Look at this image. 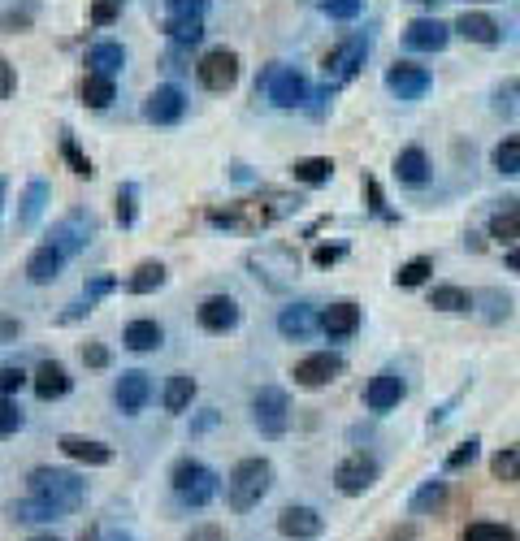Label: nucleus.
<instances>
[{"mask_svg":"<svg viewBox=\"0 0 520 541\" xmlns=\"http://www.w3.org/2000/svg\"><path fill=\"white\" fill-rule=\"evenodd\" d=\"M295 208H299L295 195L269 191L265 204L247 200V204H230V208H208V221H213V226H226V230H265V226H273V221L291 217Z\"/></svg>","mask_w":520,"mask_h":541,"instance_id":"obj_1","label":"nucleus"},{"mask_svg":"<svg viewBox=\"0 0 520 541\" xmlns=\"http://www.w3.org/2000/svg\"><path fill=\"white\" fill-rule=\"evenodd\" d=\"M269 490H273V464L269 459H260V455L239 459V464L230 468V477H226V503H230V511H239V516L265 503Z\"/></svg>","mask_w":520,"mask_h":541,"instance_id":"obj_2","label":"nucleus"},{"mask_svg":"<svg viewBox=\"0 0 520 541\" xmlns=\"http://www.w3.org/2000/svg\"><path fill=\"white\" fill-rule=\"evenodd\" d=\"M26 485H31V498L57 507L61 516H70V511L87 503V481L78 477V472H65V468H35L31 477H26Z\"/></svg>","mask_w":520,"mask_h":541,"instance_id":"obj_3","label":"nucleus"},{"mask_svg":"<svg viewBox=\"0 0 520 541\" xmlns=\"http://www.w3.org/2000/svg\"><path fill=\"white\" fill-rule=\"evenodd\" d=\"M169 485H174L178 503H187V507H208L221 494V477L208 464H200V459H178L169 468Z\"/></svg>","mask_w":520,"mask_h":541,"instance_id":"obj_4","label":"nucleus"},{"mask_svg":"<svg viewBox=\"0 0 520 541\" xmlns=\"http://www.w3.org/2000/svg\"><path fill=\"white\" fill-rule=\"evenodd\" d=\"M364 57H369V39L364 35H343L338 44L325 52V61H321V70H325V83L330 87H343V83H351V78L360 74V65H364Z\"/></svg>","mask_w":520,"mask_h":541,"instance_id":"obj_5","label":"nucleus"},{"mask_svg":"<svg viewBox=\"0 0 520 541\" xmlns=\"http://www.w3.org/2000/svg\"><path fill=\"white\" fill-rule=\"evenodd\" d=\"M252 420H256V429L265 433V438H282L286 425H291V399H286V390L260 386L252 394Z\"/></svg>","mask_w":520,"mask_h":541,"instance_id":"obj_6","label":"nucleus"},{"mask_svg":"<svg viewBox=\"0 0 520 541\" xmlns=\"http://www.w3.org/2000/svg\"><path fill=\"white\" fill-rule=\"evenodd\" d=\"M195 78H200V87L208 91H230L239 83V52L230 48H208L200 65H195Z\"/></svg>","mask_w":520,"mask_h":541,"instance_id":"obj_7","label":"nucleus"},{"mask_svg":"<svg viewBox=\"0 0 520 541\" xmlns=\"http://www.w3.org/2000/svg\"><path fill=\"white\" fill-rule=\"evenodd\" d=\"M265 96H269L273 109H299V104L308 100V83L299 70H291V65H273V70L265 74Z\"/></svg>","mask_w":520,"mask_h":541,"instance_id":"obj_8","label":"nucleus"},{"mask_svg":"<svg viewBox=\"0 0 520 541\" xmlns=\"http://www.w3.org/2000/svg\"><path fill=\"white\" fill-rule=\"evenodd\" d=\"M373 481H377V459L373 455H347L343 464L334 468V485H338V494H347V498H360L364 490H373Z\"/></svg>","mask_w":520,"mask_h":541,"instance_id":"obj_9","label":"nucleus"},{"mask_svg":"<svg viewBox=\"0 0 520 541\" xmlns=\"http://www.w3.org/2000/svg\"><path fill=\"white\" fill-rule=\"evenodd\" d=\"M343 373V355H334V351H312L304 355L295 368H291V377H295V386H304V390H321V386H330V381Z\"/></svg>","mask_w":520,"mask_h":541,"instance_id":"obj_10","label":"nucleus"},{"mask_svg":"<svg viewBox=\"0 0 520 541\" xmlns=\"http://www.w3.org/2000/svg\"><path fill=\"white\" fill-rule=\"evenodd\" d=\"M429 83H434L429 70H425V65H412V61H395L386 70V87L395 91L399 100H421L425 91H429Z\"/></svg>","mask_w":520,"mask_h":541,"instance_id":"obj_11","label":"nucleus"},{"mask_svg":"<svg viewBox=\"0 0 520 541\" xmlns=\"http://www.w3.org/2000/svg\"><path fill=\"white\" fill-rule=\"evenodd\" d=\"M195 321H200V329H208V334H230V329L239 325V303L230 295H208L200 308H195Z\"/></svg>","mask_w":520,"mask_h":541,"instance_id":"obj_12","label":"nucleus"},{"mask_svg":"<svg viewBox=\"0 0 520 541\" xmlns=\"http://www.w3.org/2000/svg\"><path fill=\"white\" fill-rule=\"evenodd\" d=\"M403 44L412 52H442L451 44V26L438 18H412L408 31H403Z\"/></svg>","mask_w":520,"mask_h":541,"instance_id":"obj_13","label":"nucleus"},{"mask_svg":"<svg viewBox=\"0 0 520 541\" xmlns=\"http://www.w3.org/2000/svg\"><path fill=\"white\" fill-rule=\"evenodd\" d=\"M187 113V100H182V91L174 83H165V87H156L148 100H143V117L156 126H174L178 117Z\"/></svg>","mask_w":520,"mask_h":541,"instance_id":"obj_14","label":"nucleus"},{"mask_svg":"<svg viewBox=\"0 0 520 541\" xmlns=\"http://www.w3.org/2000/svg\"><path fill=\"white\" fill-rule=\"evenodd\" d=\"M278 533L291 541H317L325 533V520H321V511H312V507H282Z\"/></svg>","mask_w":520,"mask_h":541,"instance_id":"obj_15","label":"nucleus"},{"mask_svg":"<svg viewBox=\"0 0 520 541\" xmlns=\"http://www.w3.org/2000/svg\"><path fill=\"white\" fill-rule=\"evenodd\" d=\"M48 243L57 247L65 260L78 256V252H83V247L91 243V221H87L83 213H70L65 221H57V226H52V239H48Z\"/></svg>","mask_w":520,"mask_h":541,"instance_id":"obj_16","label":"nucleus"},{"mask_svg":"<svg viewBox=\"0 0 520 541\" xmlns=\"http://www.w3.org/2000/svg\"><path fill=\"white\" fill-rule=\"evenodd\" d=\"M113 399H117V407H122L126 416L143 412V407H148V399H152V381H148V373H139V368L122 373V377H117V386H113Z\"/></svg>","mask_w":520,"mask_h":541,"instance_id":"obj_17","label":"nucleus"},{"mask_svg":"<svg viewBox=\"0 0 520 541\" xmlns=\"http://www.w3.org/2000/svg\"><path fill=\"white\" fill-rule=\"evenodd\" d=\"M356 329H360V308L351 299H338L330 308H321V334L330 342H343L356 334Z\"/></svg>","mask_w":520,"mask_h":541,"instance_id":"obj_18","label":"nucleus"},{"mask_svg":"<svg viewBox=\"0 0 520 541\" xmlns=\"http://www.w3.org/2000/svg\"><path fill=\"white\" fill-rule=\"evenodd\" d=\"M403 394H408V386H403L399 373H377L369 386H364V407H369V412H390V407L403 403Z\"/></svg>","mask_w":520,"mask_h":541,"instance_id":"obj_19","label":"nucleus"},{"mask_svg":"<svg viewBox=\"0 0 520 541\" xmlns=\"http://www.w3.org/2000/svg\"><path fill=\"white\" fill-rule=\"evenodd\" d=\"M451 31H455V35H464L468 44H486V48H490V44H499V39H503V26L494 22L490 13H477V9H464L460 18H455Z\"/></svg>","mask_w":520,"mask_h":541,"instance_id":"obj_20","label":"nucleus"},{"mask_svg":"<svg viewBox=\"0 0 520 541\" xmlns=\"http://www.w3.org/2000/svg\"><path fill=\"white\" fill-rule=\"evenodd\" d=\"M278 329H282V338H295V342H304L312 338L321 329V316L312 303H291V308H282L278 312Z\"/></svg>","mask_w":520,"mask_h":541,"instance_id":"obj_21","label":"nucleus"},{"mask_svg":"<svg viewBox=\"0 0 520 541\" xmlns=\"http://www.w3.org/2000/svg\"><path fill=\"white\" fill-rule=\"evenodd\" d=\"M57 446H61V455H70V459H78V464H87V468L113 464V446H104V442H96V438H78V433H65Z\"/></svg>","mask_w":520,"mask_h":541,"instance_id":"obj_22","label":"nucleus"},{"mask_svg":"<svg viewBox=\"0 0 520 541\" xmlns=\"http://www.w3.org/2000/svg\"><path fill=\"white\" fill-rule=\"evenodd\" d=\"M31 386H35V394L44 403H52V399H65V394H70V373H65V364H57V360H44L31 373Z\"/></svg>","mask_w":520,"mask_h":541,"instance_id":"obj_23","label":"nucleus"},{"mask_svg":"<svg viewBox=\"0 0 520 541\" xmlns=\"http://www.w3.org/2000/svg\"><path fill=\"white\" fill-rule=\"evenodd\" d=\"M122 65H126V48L113 44V39H104V44H91L87 48V74L113 78V74H122Z\"/></svg>","mask_w":520,"mask_h":541,"instance_id":"obj_24","label":"nucleus"},{"mask_svg":"<svg viewBox=\"0 0 520 541\" xmlns=\"http://www.w3.org/2000/svg\"><path fill=\"white\" fill-rule=\"evenodd\" d=\"M61 265H65V256L52 243H44V247H35L31 252V260H26V277H31L35 286H48V282H57Z\"/></svg>","mask_w":520,"mask_h":541,"instance_id":"obj_25","label":"nucleus"},{"mask_svg":"<svg viewBox=\"0 0 520 541\" xmlns=\"http://www.w3.org/2000/svg\"><path fill=\"white\" fill-rule=\"evenodd\" d=\"M395 178L408 182V187H421V182L429 178V156H425V148H403L395 156Z\"/></svg>","mask_w":520,"mask_h":541,"instance_id":"obj_26","label":"nucleus"},{"mask_svg":"<svg viewBox=\"0 0 520 541\" xmlns=\"http://www.w3.org/2000/svg\"><path fill=\"white\" fill-rule=\"evenodd\" d=\"M191 399H195V377L191 373H174L165 381V394H161V403H165V412H174V416H182L191 407Z\"/></svg>","mask_w":520,"mask_h":541,"instance_id":"obj_27","label":"nucleus"},{"mask_svg":"<svg viewBox=\"0 0 520 541\" xmlns=\"http://www.w3.org/2000/svg\"><path fill=\"white\" fill-rule=\"evenodd\" d=\"M165 277L169 273H165L161 260H143V265L126 277V290H130V295H152V290L165 286Z\"/></svg>","mask_w":520,"mask_h":541,"instance_id":"obj_28","label":"nucleus"},{"mask_svg":"<svg viewBox=\"0 0 520 541\" xmlns=\"http://www.w3.org/2000/svg\"><path fill=\"white\" fill-rule=\"evenodd\" d=\"M291 178L304 182V187H321V182L334 178V161L330 156H304V161L291 165Z\"/></svg>","mask_w":520,"mask_h":541,"instance_id":"obj_29","label":"nucleus"},{"mask_svg":"<svg viewBox=\"0 0 520 541\" xmlns=\"http://www.w3.org/2000/svg\"><path fill=\"white\" fill-rule=\"evenodd\" d=\"M122 342L130 351H156L165 342V329L156 325V321H130L126 325V334H122Z\"/></svg>","mask_w":520,"mask_h":541,"instance_id":"obj_30","label":"nucleus"},{"mask_svg":"<svg viewBox=\"0 0 520 541\" xmlns=\"http://www.w3.org/2000/svg\"><path fill=\"white\" fill-rule=\"evenodd\" d=\"M490 239H499V243L520 239V200H507L499 213L490 217Z\"/></svg>","mask_w":520,"mask_h":541,"instance_id":"obj_31","label":"nucleus"},{"mask_svg":"<svg viewBox=\"0 0 520 541\" xmlns=\"http://www.w3.org/2000/svg\"><path fill=\"white\" fill-rule=\"evenodd\" d=\"M78 96H83L87 109H109V104L117 100V87H113V78H104V74H87Z\"/></svg>","mask_w":520,"mask_h":541,"instance_id":"obj_32","label":"nucleus"},{"mask_svg":"<svg viewBox=\"0 0 520 541\" xmlns=\"http://www.w3.org/2000/svg\"><path fill=\"white\" fill-rule=\"evenodd\" d=\"M9 520L13 524H44V520H61V511L39 503V498H22V503H9Z\"/></svg>","mask_w":520,"mask_h":541,"instance_id":"obj_33","label":"nucleus"},{"mask_svg":"<svg viewBox=\"0 0 520 541\" xmlns=\"http://www.w3.org/2000/svg\"><path fill=\"white\" fill-rule=\"evenodd\" d=\"M44 204H48V182H44V178L26 182V195H22V213H18V226H35V221H39V213H44Z\"/></svg>","mask_w":520,"mask_h":541,"instance_id":"obj_34","label":"nucleus"},{"mask_svg":"<svg viewBox=\"0 0 520 541\" xmlns=\"http://www.w3.org/2000/svg\"><path fill=\"white\" fill-rule=\"evenodd\" d=\"M429 308H438V312H468V308H473V295H468L464 286H434V290H429Z\"/></svg>","mask_w":520,"mask_h":541,"instance_id":"obj_35","label":"nucleus"},{"mask_svg":"<svg viewBox=\"0 0 520 541\" xmlns=\"http://www.w3.org/2000/svg\"><path fill=\"white\" fill-rule=\"evenodd\" d=\"M447 503V481H425L421 490L412 494V516H429V511H438Z\"/></svg>","mask_w":520,"mask_h":541,"instance_id":"obj_36","label":"nucleus"},{"mask_svg":"<svg viewBox=\"0 0 520 541\" xmlns=\"http://www.w3.org/2000/svg\"><path fill=\"white\" fill-rule=\"evenodd\" d=\"M165 35L174 39V44L191 48V44H200V39H204V18H169L165 22Z\"/></svg>","mask_w":520,"mask_h":541,"instance_id":"obj_37","label":"nucleus"},{"mask_svg":"<svg viewBox=\"0 0 520 541\" xmlns=\"http://www.w3.org/2000/svg\"><path fill=\"white\" fill-rule=\"evenodd\" d=\"M490 165L499 169V174H520V135H507L503 143H494Z\"/></svg>","mask_w":520,"mask_h":541,"instance_id":"obj_38","label":"nucleus"},{"mask_svg":"<svg viewBox=\"0 0 520 541\" xmlns=\"http://www.w3.org/2000/svg\"><path fill=\"white\" fill-rule=\"evenodd\" d=\"M434 273V260L429 256H412L408 265H399V273H395V286H403V290H412V286H425V277Z\"/></svg>","mask_w":520,"mask_h":541,"instance_id":"obj_39","label":"nucleus"},{"mask_svg":"<svg viewBox=\"0 0 520 541\" xmlns=\"http://www.w3.org/2000/svg\"><path fill=\"white\" fill-rule=\"evenodd\" d=\"M490 472H494L499 481L516 485V481H520V446H503V451L490 459Z\"/></svg>","mask_w":520,"mask_h":541,"instance_id":"obj_40","label":"nucleus"},{"mask_svg":"<svg viewBox=\"0 0 520 541\" xmlns=\"http://www.w3.org/2000/svg\"><path fill=\"white\" fill-rule=\"evenodd\" d=\"M26 425V416H22V407L13 394H0V438H13Z\"/></svg>","mask_w":520,"mask_h":541,"instance_id":"obj_41","label":"nucleus"},{"mask_svg":"<svg viewBox=\"0 0 520 541\" xmlns=\"http://www.w3.org/2000/svg\"><path fill=\"white\" fill-rule=\"evenodd\" d=\"M61 161L70 165L78 178H91V174H96V169H91V161H87V152L74 143V135H65V139H61Z\"/></svg>","mask_w":520,"mask_h":541,"instance_id":"obj_42","label":"nucleus"},{"mask_svg":"<svg viewBox=\"0 0 520 541\" xmlns=\"http://www.w3.org/2000/svg\"><path fill=\"white\" fill-rule=\"evenodd\" d=\"M464 541H516V533L507 524H468Z\"/></svg>","mask_w":520,"mask_h":541,"instance_id":"obj_43","label":"nucleus"},{"mask_svg":"<svg viewBox=\"0 0 520 541\" xmlns=\"http://www.w3.org/2000/svg\"><path fill=\"white\" fill-rule=\"evenodd\" d=\"M117 226L122 230L135 226V187H130V182L117 187Z\"/></svg>","mask_w":520,"mask_h":541,"instance_id":"obj_44","label":"nucleus"},{"mask_svg":"<svg viewBox=\"0 0 520 541\" xmlns=\"http://www.w3.org/2000/svg\"><path fill=\"white\" fill-rule=\"evenodd\" d=\"M321 9L330 13V18H338V22H351L364 9V0H321Z\"/></svg>","mask_w":520,"mask_h":541,"instance_id":"obj_45","label":"nucleus"},{"mask_svg":"<svg viewBox=\"0 0 520 541\" xmlns=\"http://www.w3.org/2000/svg\"><path fill=\"white\" fill-rule=\"evenodd\" d=\"M117 13H122V0H91V22L96 26H109Z\"/></svg>","mask_w":520,"mask_h":541,"instance_id":"obj_46","label":"nucleus"},{"mask_svg":"<svg viewBox=\"0 0 520 541\" xmlns=\"http://www.w3.org/2000/svg\"><path fill=\"white\" fill-rule=\"evenodd\" d=\"M22 386H26V373H22L18 364H5V368H0V394H18Z\"/></svg>","mask_w":520,"mask_h":541,"instance_id":"obj_47","label":"nucleus"},{"mask_svg":"<svg viewBox=\"0 0 520 541\" xmlns=\"http://www.w3.org/2000/svg\"><path fill=\"white\" fill-rule=\"evenodd\" d=\"M169 5V18H200L208 0H165Z\"/></svg>","mask_w":520,"mask_h":541,"instance_id":"obj_48","label":"nucleus"},{"mask_svg":"<svg viewBox=\"0 0 520 541\" xmlns=\"http://www.w3.org/2000/svg\"><path fill=\"white\" fill-rule=\"evenodd\" d=\"M117 286V277H109V273H100V277H91V282L83 286V295H87V303H96V299H104L109 290Z\"/></svg>","mask_w":520,"mask_h":541,"instance_id":"obj_49","label":"nucleus"},{"mask_svg":"<svg viewBox=\"0 0 520 541\" xmlns=\"http://www.w3.org/2000/svg\"><path fill=\"white\" fill-rule=\"evenodd\" d=\"M477 446H481L477 438H468V442L460 446V451H451V455H447V468L455 472V468H464V464H473V459H477Z\"/></svg>","mask_w":520,"mask_h":541,"instance_id":"obj_50","label":"nucleus"},{"mask_svg":"<svg viewBox=\"0 0 520 541\" xmlns=\"http://www.w3.org/2000/svg\"><path fill=\"white\" fill-rule=\"evenodd\" d=\"M187 541H226V529H221V524H195Z\"/></svg>","mask_w":520,"mask_h":541,"instance_id":"obj_51","label":"nucleus"},{"mask_svg":"<svg viewBox=\"0 0 520 541\" xmlns=\"http://www.w3.org/2000/svg\"><path fill=\"white\" fill-rule=\"evenodd\" d=\"M83 364H91V368H109V347H100V342H87V347H83Z\"/></svg>","mask_w":520,"mask_h":541,"instance_id":"obj_52","label":"nucleus"},{"mask_svg":"<svg viewBox=\"0 0 520 541\" xmlns=\"http://www.w3.org/2000/svg\"><path fill=\"white\" fill-rule=\"evenodd\" d=\"M494 96H507V104H499V109H507V113H516L520 109V83H503Z\"/></svg>","mask_w":520,"mask_h":541,"instance_id":"obj_53","label":"nucleus"},{"mask_svg":"<svg viewBox=\"0 0 520 541\" xmlns=\"http://www.w3.org/2000/svg\"><path fill=\"white\" fill-rule=\"evenodd\" d=\"M338 256H343V247H317V252H312V265H317V269H330Z\"/></svg>","mask_w":520,"mask_h":541,"instance_id":"obj_54","label":"nucleus"},{"mask_svg":"<svg viewBox=\"0 0 520 541\" xmlns=\"http://www.w3.org/2000/svg\"><path fill=\"white\" fill-rule=\"evenodd\" d=\"M78 541H130V537L126 533H109V529H100V524H96V529H87Z\"/></svg>","mask_w":520,"mask_h":541,"instance_id":"obj_55","label":"nucleus"},{"mask_svg":"<svg viewBox=\"0 0 520 541\" xmlns=\"http://www.w3.org/2000/svg\"><path fill=\"white\" fill-rule=\"evenodd\" d=\"M9 91H13V65H9L5 57H0V100H5Z\"/></svg>","mask_w":520,"mask_h":541,"instance_id":"obj_56","label":"nucleus"},{"mask_svg":"<svg viewBox=\"0 0 520 541\" xmlns=\"http://www.w3.org/2000/svg\"><path fill=\"white\" fill-rule=\"evenodd\" d=\"M213 425H217V412H213V407H208V412H204V416L191 425V433H204V429H213Z\"/></svg>","mask_w":520,"mask_h":541,"instance_id":"obj_57","label":"nucleus"},{"mask_svg":"<svg viewBox=\"0 0 520 541\" xmlns=\"http://www.w3.org/2000/svg\"><path fill=\"white\" fill-rule=\"evenodd\" d=\"M0 26H5V31H13V26H18V31H22V26H26V13H5V18H0Z\"/></svg>","mask_w":520,"mask_h":541,"instance_id":"obj_58","label":"nucleus"},{"mask_svg":"<svg viewBox=\"0 0 520 541\" xmlns=\"http://www.w3.org/2000/svg\"><path fill=\"white\" fill-rule=\"evenodd\" d=\"M18 334H22L18 321H0V338H18Z\"/></svg>","mask_w":520,"mask_h":541,"instance_id":"obj_59","label":"nucleus"},{"mask_svg":"<svg viewBox=\"0 0 520 541\" xmlns=\"http://www.w3.org/2000/svg\"><path fill=\"white\" fill-rule=\"evenodd\" d=\"M503 260H507V269H516V273H520V247H512V252H507Z\"/></svg>","mask_w":520,"mask_h":541,"instance_id":"obj_60","label":"nucleus"},{"mask_svg":"<svg viewBox=\"0 0 520 541\" xmlns=\"http://www.w3.org/2000/svg\"><path fill=\"white\" fill-rule=\"evenodd\" d=\"M31 541H61V537H52V533H39V537H31Z\"/></svg>","mask_w":520,"mask_h":541,"instance_id":"obj_61","label":"nucleus"},{"mask_svg":"<svg viewBox=\"0 0 520 541\" xmlns=\"http://www.w3.org/2000/svg\"><path fill=\"white\" fill-rule=\"evenodd\" d=\"M0 204H5V178H0Z\"/></svg>","mask_w":520,"mask_h":541,"instance_id":"obj_62","label":"nucleus"},{"mask_svg":"<svg viewBox=\"0 0 520 541\" xmlns=\"http://www.w3.org/2000/svg\"><path fill=\"white\" fill-rule=\"evenodd\" d=\"M477 5H490V0H477Z\"/></svg>","mask_w":520,"mask_h":541,"instance_id":"obj_63","label":"nucleus"}]
</instances>
